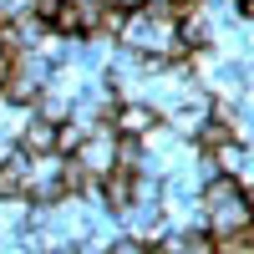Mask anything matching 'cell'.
I'll return each instance as SVG.
<instances>
[{
	"label": "cell",
	"mask_w": 254,
	"mask_h": 254,
	"mask_svg": "<svg viewBox=\"0 0 254 254\" xmlns=\"http://www.w3.org/2000/svg\"><path fill=\"white\" fill-rule=\"evenodd\" d=\"M107 127H112L117 137H132V142H142V137L158 127V112L147 107V102H117V107H112V117H107Z\"/></svg>",
	"instance_id": "cell-2"
},
{
	"label": "cell",
	"mask_w": 254,
	"mask_h": 254,
	"mask_svg": "<svg viewBox=\"0 0 254 254\" xmlns=\"http://www.w3.org/2000/svg\"><path fill=\"white\" fill-rule=\"evenodd\" d=\"M244 203V178H229V173H214L203 188V214H224V208Z\"/></svg>",
	"instance_id": "cell-3"
},
{
	"label": "cell",
	"mask_w": 254,
	"mask_h": 254,
	"mask_svg": "<svg viewBox=\"0 0 254 254\" xmlns=\"http://www.w3.org/2000/svg\"><path fill=\"white\" fill-rule=\"evenodd\" d=\"M168 0H137V10H163Z\"/></svg>",
	"instance_id": "cell-8"
},
{
	"label": "cell",
	"mask_w": 254,
	"mask_h": 254,
	"mask_svg": "<svg viewBox=\"0 0 254 254\" xmlns=\"http://www.w3.org/2000/svg\"><path fill=\"white\" fill-rule=\"evenodd\" d=\"M107 254H147V244H142L137 234H127V239H117V244H112Z\"/></svg>",
	"instance_id": "cell-5"
},
{
	"label": "cell",
	"mask_w": 254,
	"mask_h": 254,
	"mask_svg": "<svg viewBox=\"0 0 254 254\" xmlns=\"http://www.w3.org/2000/svg\"><path fill=\"white\" fill-rule=\"evenodd\" d=\"M10 61H15V56H5V51H0V87L10 81Z\"/></svg>",
	"instance_id": "cell-7"
},
{
	"label": "cell",
	"mask_w": 254,
	"mask_h": 254,
	"mask_svg": "<svg viewBox=\"0 0 254 254\" xmlns=\"http://www.w3.org/2000/svg\"><path fill=\"white\" fill-rule=\"evenodd\" d=\"M15 147H20V153H26V158H41V153H56V122H46V117H31L26 127H20Z\"/></svg>",
	"instance_id": "cell-4"
},
{
	"label": "cell",
	"mask_w": 254,
	"mask_h": 254,
	"mask_svg": "<svg viewBox=\"0 0 254 254\" xmlns=\"http://www.w3.org/2000/svg\"><path fill=\"white\" fill-rule=\"evenodd\" d=\"M97 5H112V10H137V0H97Z\"/></svg>",
	"instance_id": "cell-6"
},
{
	"label": "cell",
	"mask_w": 254,
	"mask_h": 254,
	"mask_svg": "<svg viewBox=\"0 0 254 254\" xmlns=\"http://www.w3.org/2000/svg\"><path fill=\"white\" fill-rule=\"evenodd\" d=\"M76 163L87 168L92 178H102V173H112V168H117V132H112V127H102V132H92V137H81V147H76Z\"/></svg>",
	"instance_id": "cell-1"
}]
</instances>
